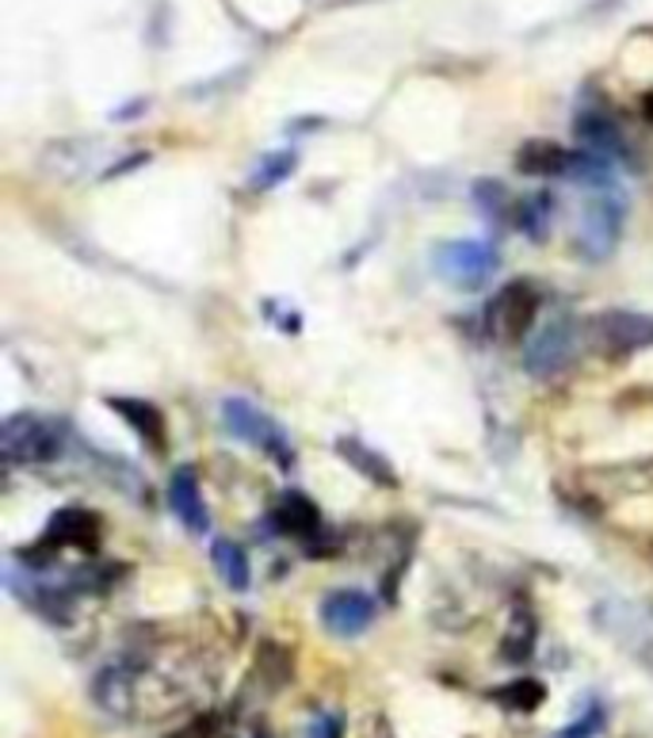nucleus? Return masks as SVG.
I'll list each match as a JSON object with an SVG mask.
<instances>
[{
	"mask_svg": "<svg viewBox=\"0 0 653 738\" xmlns=\"http://www.w3.org/2000/svg\"><path fill=\"white\" fill-rule=\"evenodd\" d=\"M333 448H337L340 456L351 463V471H359L367 483L382 486V491H394V486H398V475H394L390 463L378 456L375 448H367L364 441H356V436H337V441H333Z\"/></svg>",
	"mask_w": 653,
	"mask_h": 738,
	"instance_id": "4468645a",
	"label": "nucleus"
},
{
	"mask_svg": "<svg viewBox=\"0 0 653 738\" xmlns=\"http://www.w3.org/2000/svg\"><path fill=\"white\" fill-rule=\"evenodd\" d=\"M222 417H226V428L245 444H256L261 452L279 459V467H290L295 463V448H290L287 433L272 422L264 410H256L248 398H226L222 402Z\"/></svg>",
	"mask_w": 653,
	"mask_h": 738,
	"instance_id": "f257e3e1",
	"label": "nucleus"
},
{
	"mask_svg": "<svg viewBox=\"0 0 653 738\" xmlns=\"http://www.w3.org/2000/svg\"><path fill=\"white\" fill-rule=\"evenodd\" d=\"M642 111H646V115L653 119V97H646V104H642Z\"/></svg>",
	"mask_w": 653,
	"mask_h": 738,
	"instance_id": "b1692460",
	"label": "nucleus"
},
{
	"mask_svg": "<svg viewBox=\"0 0 653 738\" xmlns=\"http://www.w3.org/2000/svg\"><path fill=\"white\" fill-rule=\"evenodd\" d=\"M573 352H578V330H573V322L558 317V322L543 325V330L528 341V348H523V364H528L531 375L547 380V375H558L565 364H570Z\"/></svg>",
	"mask_w": 653,
	"mask_h": 738,
	"instance_id": "0eeeda50",
	"label": "nucleus"
},
{
	"mask_svg": "<svg viewBox=\"0 0 653 738\" xmlns=\"http://www.w3.org/2000/svg\"><path fill=\"white\" fill-rule=\"evenodd\" d=\"M497 264H501V256H497V249L489 242H447L440 245V253H436L440 276L451 283V287H462V291L486 287L489 276L497 272Z\"/></svg>",
	"mask_w": 653,
	"mask_h": 738,
	"instance_id": "f03ea898",
	"label": "nucleus"
},
{
	"mask_svg": "<svg viewBox=\"0 0 653 738\" xmlns=\"http://www.w3.org/2000/svg\"><path fill=\"white\" fill-rule=\"evenodd\" d=\"M92 697H96L111 716L131 711V704H134L131 674H126V669H103V674L96 677V685H92Z\"/></svg>",
	"mask_w": 653,
	"mask_h": 738,
	"instance_id": "dca6fc26",
	"label": "nucleus"
},
{
	"mask_svg": "<svg viewBox=\"0 0 653 738\" xmlns=\"http://www.w3.org/2000/svg\"><path fill=\"white\" fill-rule=\"evenodd\" d=\"M92 547L96 544V517L84 509H62L54 513V520H50L47 536H42V547Z\"/></svg>",
	"mask_w": 653,
	"mask_h": 738,
	"instance_id": "2eb2a0df",
	"label": "nucleus"
},
{
	"mask_svg": "<svg viewBox=\"0 0 653 738\" xmlns=\"http://www.w3.org/2000/svg\"><path fill=\"white\" fill-rule=\"evenodd\" d=\"M0 444H4L8 463H50L58 452H62V436H58V428L47 425L42 417H31V414L8 417L4 433H0Z\"/></svg>",
	"mask_w": 653,
	"mask_h": 738,
	"instance_id": "423d86ee",
	"label": "nucleus"
},
{
	"mask_svg": "<svg viewBox=\"0 0 653 738\" xmlns=\"http://www.w3.org/2000/svg\"><path fill=\"white\" fill-rule=\"evenodd\" d=\"M295 173V153H268L253 173V192H268Z\"/></svg>",
	"mask_w": 653,
	"mask_h": 738,
	"instance_id": "412c9836",
	"label": "nucleus"
},
{
	"mask_svg": "<svg viewBox=\"0 0 653 738\" xmlns=\"http://www.w3.org/2000/svg\"><path fill=\"white\" fill-rule=\"evenodd\" d=\"M375 613L378 605L367 594H359V589H337V594L322 600V624L333 635H344V639L364 635L375 624Z\"/></svg>",
	"mask_w": 653,
	"mask_h": 738,
	"instance_id": "6e6552de",
	"label": "nucleus"
},
{
	"mask_svg": "<svg viewBox=\"0 0 653 738\" xmlns=\"http://www.w3.org/2000/svg\"><path fill=\"white\" fill-rule=\"evenodd\" d=\"M211 555H214V566H218V574L226 578L229 589H248V582H253V570H248V555L241 552L234 539H214Z\"/></svg>",
	"mask_w": 653,
	"mask_h": 738,
	"instance_id": "f3484780",
	"label": "nucleus"
},
{
	"mask_svg": "<svg viewBox=\"0 0 653 738\" xmlns=\"http://www.w3.org/2000/svg\"><path fill=\"white\" fill-rule=\"evenodd\" d=\"M108 406L115 410L119 417H123L126 425L137 433V441L145 444V448L153 452H165L169 436H165V417H161V410L153 406V402H142V398H108Z\"/></svg>",
	"mask_w": 653,
	"mask_h": 738,
	"instance_id": "f8f14e48",
	"label": "nucleus"
},
{
	"mask_svg": "<svg viewBox=\"0 0 653 738\" xmlns=\"http://www.w3.org/2000/svg\"><path fill=\"white\" fill-rule=\"evenodd\" d=\"M539 311V291L528 280L509 283L493 295V303L486 306V330L497 341H520L528 333V325L535 322Z\"/></svg>",
	"mask_w": 653,
	"mask_h": 738,
	"instance_id": "7ed1b4c3",
	"label": "nucleus"
},
{
	"mask_svg": "<svg viewBox=\"0 0 653 738\" xmlns=\"http://www.w3.org/2000/svg\"><path fill=\"white\" fill-rule=\"evenodd\" d=\"M592 345L608 356H626V352L653 348V314H634V311H608L596 314L589 322Z\"/></svg>",
	"mask_w": 653,
	"mask_h": 738,
	"instance_id": "39448f33",
	"label": "nucleus"
},
{
	"mask_svg": "<svg viewBox=\"0 0 653 738\" xmlns=\"http://www.w3.org/2000/svg\"><path fill=\"white\" fill-rule=\"evenodd\" d=\"M543 697H547V689L535 681V677H516V681L493 689V700L509 711H535L539 704H543Z\"/></svg>",
	"mask_w": 653,
	"mask_h": 738,
	"instance_id": "6ab92c4d",
	"label": "nucleus"
},
{
	"mask_svg": "<svg viewBox=\"0 0 653 738\" xmlns=\"http://www.w3.org/2000/svg\"><path fill=\"white\" fill-rule=\"evenodd\" d=\"M169 505H172V513H176L180 525H187L192 532H206V525H211V513H206V502L200 491V475H195L192 467L172 471Z\"/></svg>",
	"mask_w": 653,
	"mask_h": 738,
	"instance_id": "9d476101",
	"label": "nucleus"
},
{
	"mask_svg": "<svg viewBox=\"0 0 653 738\" xmlns=\"http://www.w3.org/2000/svg\"><path fill=\"white\" fill-rule=\"evenodd\" d=\"M272 520L279 532H290V536L303 539H314L322 532V513H317V505L303 491H283L272 509Z\"/></svg>",
	"mask_w": 653,
	"mask_h": 738,
	"instance_id": "ddd939ff",
	"label": "nucleus"
},
{
	"mask_svg": "<svg viewBox=\"0 0 653 738\" xmlns=\"http://www.w3.org/2000/svg\"><path fill=\"white\" fill-rule=\"evenodd\" d=\"M531 643H535V620L528 613H516L509 635H504V658L509 663H523L531 655Z\"/></svg>",
	"mask_w": 653,
	"mask_h": 738,
	"instance_id": "4be33fe9",
	"label": "nucleus"
},
{
	"mask_svg": "<svg viewBox=\"0 0 653 738\" xmlns=\"http://www.w3.org/2000/svg\"><path fill=\"white\" fill-rule=\"evenodd\" d=\"M578 142L584 145V153H592V158H600V161H626L631 158V145H626V139H623V131H619V123L608 111H600V108H584V111H578Z\"/></svg>",
	"mask_w": 653,
	"mask_h": 738,
	"instance_id": "1a4fd4ad",
	"label": "nucleus"
},
{
	"mask_svg": "<svg viewBox=\"0 0 653 738\" xmlns=\"http://www.w3.org/2000/svg\"><path fill=\"white\" fill-rule=\"evenodd\" d=\"M475 200H478V208L489 214V219H512V214H516L512 195L504 192V184H497V180H478V184H475Z\"/></svg>",
	"mask_w": 653,
	"mask_h": 738,
	"instance_id": "aec40b11",
	"label": "nucleus"
},
{
	"mask_svg": "<svg viewBox=\"0 0 653 738\" xmlns=\"http://www.w3.org/2000/svg\"><path fill=\"white\" fill-rule=\"evenodd\" d=\"M623 214H626L623 200L608 192V188L589 203V208H584V219L578 230V249L589 256V261H604V256L615 253L619 234H623Z\"/></svg>",
	"mask_w": 653,
	"mask_h": 738,
	"instance_id": "20e7f679",
	"label": "nucleus"
},
{
	"mask_svg": "<svg viewBox=\"0 0 653 738\" xmlns=\"http://www.w3.org/2000/svg\"><path fill=\"white\" fill-rule=\"evenodd\" d=\"M573 158H578V153H570L565 145L550 139H531L516 150V169H520L523 176H565L573 173Z\"/></svg>",
	"mask_w": 653,
	"mask_h": 738,
	"instance_id": "9b49d317",
	"label": "nucleus"
},
{
	"mask_svg": "<svg viewBox=\"0 0 653 738\" xmlns=\"http://www.w3.org/2000/svg\"><path fill=\"white\" fill-rule=\"evenodd\" d=\"M344 731V719L337 711H329V716H317L314 727H309V738H340Z\"/></svg>",
	"mask_w": 653,
	"mask_h": 738,
	"instance_id": "5701e85b",
	"label": "nucleus"
},
{
	"mask_svg": "<svg viewBox=\"0 0 653 738\" xmlns=\"http://www.w3.org/2000/svg\"><path fill=\"white\" fill-rule=\"evenodd\" d=\"M550 214H554V200H550V195H528V200L516 203L512 222H516V230H523V234L539 242V237H547V230H550Z\"/></svg>",
	"mask_w": 653,
	"mask_h": 738,
	"instance_id": "a211bd4d",
	"label": "nucleus"
}]
</instances>
